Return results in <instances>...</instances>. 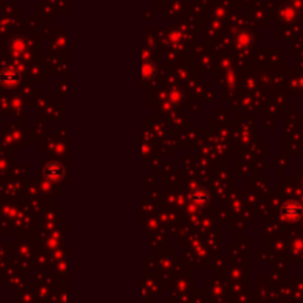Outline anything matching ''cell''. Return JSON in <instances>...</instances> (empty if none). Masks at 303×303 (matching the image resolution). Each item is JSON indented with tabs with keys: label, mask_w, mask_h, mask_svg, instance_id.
<instances>
[{
	"label": "cell",
	"mask_w": 303,
	"mask_h": 303,
	"mask_svg": "<svg viewBox=\"0 0 303 303\" xmlns=\"http://www.w3.org/2000/svg\"><path fill=\"white\" fill-rule=\"evenodd\" d=\"M18 79H20L18 73H17L14 68H11V67L5 68L2 73H0V83L5 85L6 87L15 86V85L18 83Z\"/></svg>",
	"instance_id": "cell-1"
}]
</instances>
